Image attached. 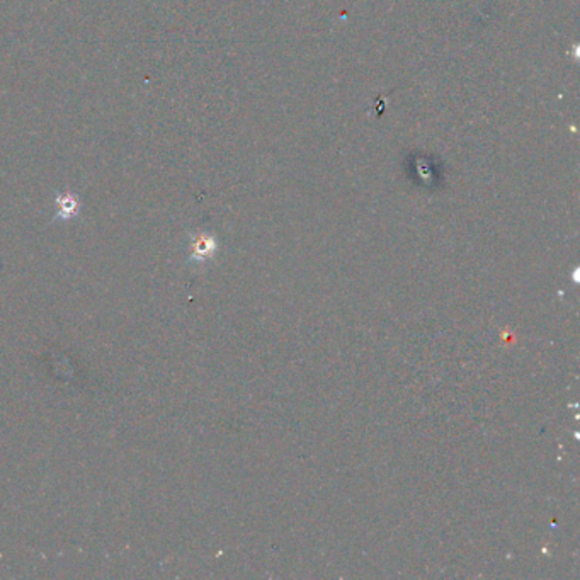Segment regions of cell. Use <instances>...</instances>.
<instances>
[{
  "mask_svg": "<svg viewBox=\"0 0 580 580\" xmlns=\"http://www.w3.org/2000/svg\"><path fill=\"white\" fill-rule=\"evenodd\" d=\"M60 218H72L78 211V201L73 194H63L56 200Z\"/></svg>",
  "mask_w": 580,
  "mask_h": 580,
  "instance_id": "6da1fadb",
  "label": "cell"
},
{
  "mask_svg": "<svg viewBox=\"0 0 580 580\" xmlns=\"http://www.w3.org/2000/svg\"><path fill=\"white\" fill-rule=\"evenodd\" d=\"M211 252H213V243L209 240H206V238H201V240L196 242V245H194L193 256L196 257V259H204V257L211 256Z\"/></svg>",
  "mask_w": 580,
  "mask_h": 580,
  "instance_id": "7a4b0ae2",
  "label": "cell"
}]
</instances>
